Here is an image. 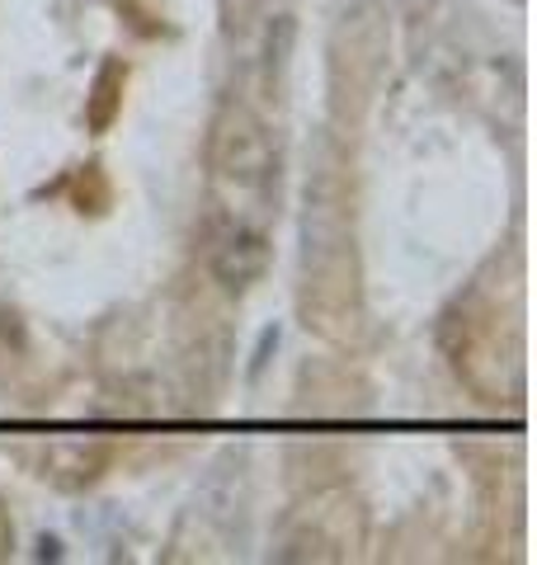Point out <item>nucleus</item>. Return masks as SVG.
Here are the masks:
<instances>
[{"label": "nucleus", "instance_id": "obj_1", "mask_svg": "<svg viewBox=\"0 0 537 565\" xmlns=\"http://www.w3.org/2000/svg\"><path fill=\"white\" fill-rule=\"evenodd\" d=\"M208 170L231 189H264L274 174V141L264 118L241 99H227L208 122Z\"/></svg>", "mask_w": 537, "mask_h": 565}, {"label": "nucleus", "instance_id": "obj_2", "mask_svg": "<svg viewBox=\"0 0 537 565\" xmlns=\"http://www.w3.org/2000/svg\"><path fill=\"white\" fill-rule=\"evenodd\" d=\"M387 57V20L372 0H358L339 14L335 39H330V85H335V109L354 99V114L364 109L378 90Z\"/></svg>", "mask_w": 537, "mask_h": 565}, {"label": "nucleus", "instance_id": "obj_3", "mask_svg": "<svg viewBox=\"0 0 537 565\" xmlns=\"http://www.w3.org/2000/svg\"><path fill=\"white\" fill-rule=\"evenodd\" d=\"M358 514L354 500L345 494H316V504L297 509L283 527V537L274 546L278 561H335L349 552V542L358 533H349V519Z\"/></svg>", "mask_w": 537, "mask_h": 565}, {"label": "nucleus", "instance_id": "obj_4", "mask_svg": "<svg viewBox=\"0 0 537 565\" xmlns=\"http://www.w3.org/2000/svg\"><path fill=\"white\" fill-rule=\"evenodd\" d=\"M208 269L227 292H245V288H255L268 269H274V241H268L260 226L236 222V226H227V232L212 241Z\"/></svg>", "mask_w": 537, "mask_h": 565}, {"label": "nucleus", "instance_id": "obj_5", "mask_svg": "<svg viewBox=\"0 0 537 565\" xmlns=\"http://www.w3.org/2000/svg\"><path fill=\"white\" fill-rule=\"evenodd\" d=\"M114 462V448L104 444V438H52V444L43 448V481L57 486L66 494L76 490H90L99 481L104 471H109Z\"/></svg>", "mask_w": 537, "mask_h": 565}, {"label": "nucleus", "instance_id": "obj_6", "mask_svg": "<svg viewBox=\"0 0 537 565\" xmlns=\"http://www.w3.org/2000/svg\"><path fill=\"white\" fill-rule=\"evenodd\" d=\"M123 90H128V62L123 57H104L95 81H90V95H85V128L90 132H109L118 114H123Z\"/></svg>", "mask_w": 537, "mask_h": 565}, {"label": "nucleus", "instance_id": "obj_7", "mask_svg": "<svg viewBox=\"0 0 537 565\" xmlns=\"http://www.w3.org/2000/svg\"><path fill=\"white\" fill-rule=\"evenodd\" d=\"M293 43H297V20L293 14H274L264 29V85L278 90L283 76H288V62H293Z\"/></svg>", "mask_w": 537, "mask_h": 565}, {"label": "nucleus", "instance_id": "obj_8", "mask_svg": "<svg viewBox=\"0 0 537 565\" xmlns=\"http://www.w3.org/2000/svg\"><path fill=\"white\" fill-rule=\"evenodd\" d=\"M71 203H76L81 217H104V212L114 207V184H109V174H104L99 161L76 170V180H71Z\"/></svg>", "mask_w": 537, "mask_h": 565}, {"label": "nucleus", "instance_id": "obj_9", "mask_svg": "<svg viewBox=\"0 0 537 565\" xmlns=\"http://www.w3.org/2000/svg\"><path fill=\"white\" fill-rule=\"evenodd\" d=\"M278 326H264L260 330V344H255V353H250V367H245V373H250V382H260L264 377V367H268V353H274L278 349Z\"/></svg>", "mask_w": 537, "mask_h": 565}, {"label": "nucleus", "instance_id": "obj_10", "mask_svg": "<svg viewBox=\"0 0 537 565\" xmlns=\"http://www.w3.org/2000/svg\"><path fill=\"white\" fill-rule=\"evenodd\" d=\"M10 546H14V527H10V519H6V509H0V561L10 556Z\"/></svg>", "mask_w": 537, "mask_h": 565}, {"label": "nucleus", "instance_id": "obj_11", "mask_svg": "<svg viewBox=\"0 0 537 565\" xmlns=\"http://www.w3.org/2000/svg\"><path fill=\"white\" fill-rule=\"evenodd\" d=\"M39 561H62V542L57 537H39Z\"/></svg>", "mask_w": 537, "mask_h": 565}]
</instances>
